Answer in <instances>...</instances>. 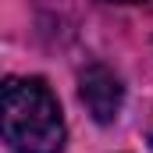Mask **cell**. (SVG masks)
<instances>
[{"instance_id": "7a4b0ae2", "label": "cell", "mask_w": 153, "mask_h": 153, "mask_svg": "<svg viewBox=\"0 0 153 153\" xmlns=\"http://www.w3.org/2000/svg\"><path fill=\"white\" fill-rule=\"evenodd\" d=\"M78 96L85 103V111L96 117L100 125H111L121 114V100H125V89H121V78L103 68V64H89L82 75H78Z\"/></svg>"}, {"instance_id": "277c9868", "label": "cell", "mask_w": 153, "mask_h": 153, "mask_svg": "<svg viewBox=\"0 0 153 153\" xmlns=\"http://www.w3.org/2000/svg\"><path fill=\"white\" fill-rule=\"evenodd\" d=\"M150 150H153V128H150Z\"/></svg>"}, {"instance_id": "6da1fadb", "label": "cell", "mask_w": 153, "mask_h": 153, "mask_svg": "<svg viewBox=\"0 0 153 153\" xmlns=\"http://www.w3.org/2000/svg\"><path fill=\"white\" fill-rule=\"evenodd\" d=\"M4 139L14 153H61L64 117L43 78H7L4 85Z\"/></svg>"}, {"instance_id": "3957f363", "label": "cell", "mask_w": 153, "mask_h": 153, "mask_svg": "<svg viewBox=\"0 0 153 153\" xmlns=\"http://www.w3.org/2000/svg\"><path fill=\"white\" fill-rule=\"evenodd\" d=\"M107 4H143V0H107Z\"/></svg>"}]
</instances>
